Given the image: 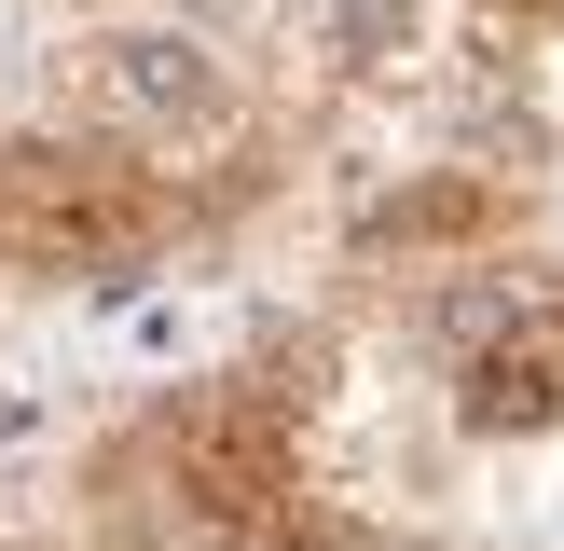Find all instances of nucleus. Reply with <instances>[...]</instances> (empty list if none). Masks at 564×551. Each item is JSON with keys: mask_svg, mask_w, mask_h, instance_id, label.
<instances>
[{"mask_svg": "<svg viewBox=\"0 0 564 551\" xmlns=\"http://www.w3.org/2000/svg\"><path fill=\"white\" fill-rule=\"evenodd\" d=\"M345 400V345L317 317L152 386L124 428L83 455V538L97 551H262L317 510V441Z\"/></svg>", "mask_w": 564, "mask_h": 551, "instance_id": "nucleus-1", "label": "nucleus"}, {"mask_svg": "<svg viewBox=\"0 0 564 551\" xmlns=\"http://www.w3.org/2000/svg\"><path fill=\"white\" fill-rule=\"evenodd\" d=\"M235 165L110 125H0V276L28 290H124L235 220Z\"/></svg>", "mask_w": 564, "mask_h": 551, "instance_id": "nucleus-2", "label": "nucleus"}, {"mask_svg": "<svg viewBox=\"0 0 564 551\" xmlns=\"http://www.w3.org/2000/svg\"><path fill=\"white\" fill-rule=\"evenodd\" d=\"M262 551H441V538H400V523H330V510H303L290 538H262Z\"/></svg>", "mask_w": 564, "mask_h": 551, "instance_id": "nucleus-5", "label": "nucleus"}, {"mask_svg": "<svg viewBox=\"0 0 564 551\" xmlns=\"http://www.w3.org/2000/svg\"><path fill=\"white\" fill-rule=\"evenodd\" d=\"M496 14H523V28H564V0H496Z\"/></svg>", "mask_w": 564, "mask_h": 551, "instance_id": "nucleus-6", "label": "nucleus"}, {"mask_svg": "<svg viewBox=\"0 0 564 551\" xmlns=\"http://www.w3.org/2000/svg\"><path fill=\"white\" fill-rule=\"evenodd\" d=\"M441 386H455L468 441H538L564 428V262H468L455 317H441Z\"/></svg>", "mask_w": 564, "mask_h": 551, "instance_id": "nucleus-3", "label": "nucleus"}, {"mask_svg": "<svg viewBox=\"0 0 564 551\" xmlns=\"http://www.w3.org/2000/svg\"><path fill=\"white\" fill-rule=\"evenodd\" d=\"M510 235H523V193H510V180H482V165H441V180L386 193V207L358 220V248H372V262H400V276L510 262Z\"/></svg>", "mask_w": 564, "mask_h": 551, "instance_id": "nucleus-4", "label": "nucleus"}]
</instances>
